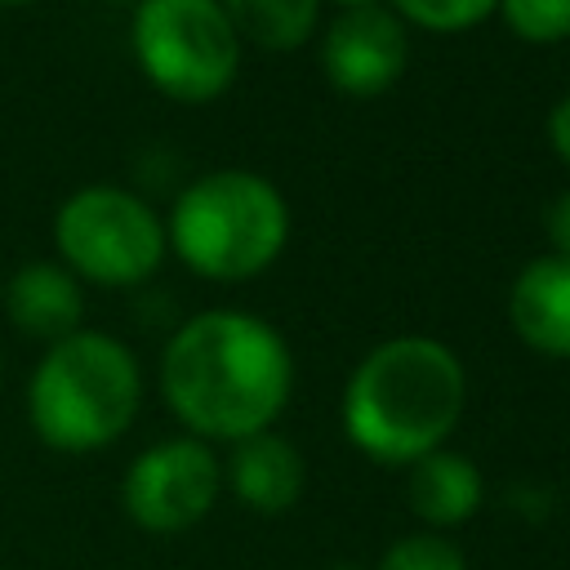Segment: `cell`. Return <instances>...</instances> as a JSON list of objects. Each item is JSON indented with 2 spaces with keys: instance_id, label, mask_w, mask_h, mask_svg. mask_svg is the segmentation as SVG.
<instances>
[{
  "instance_id": "obj_1",
  "label": "cell",
  "mask_w": 570,
  "mask_h": 570,
  "mask_svg": "<svg viewBox=\"0 0 570 570\" xmlns=\"http://www.w3.org/2000/svg\"><path fill=\"white\" fill-rule=\"evenodd\" d=\"M294 392V356L263 316L214 307L174 330L160 352V396L200 441H245L267 432Z\"/></svg>"
},
{
  "instance_id": "obj_2",
  "label": "cell",
  "mask_w": 570,
  "mask_h": 570,
  "mask_svg": "<svg viewBox=\"0 0 570 570\" xmlns=\"http://www.w3.org/2000/svg\"><path fill=\"white\" fill-rule=\"evenodd\" d=\"M468 405V374L454 347L428 334H396L365 352L343 387L347 441L383 463L410 468L441 450Z\"/></svg>"
},
{
  "instance_id": "obj_3",
  "label": "cell",
  "mask_w": 570,
  "mask_h": 570,
  "mask_svg": "<svg viewBox=\"0 0 570 570\" xmlns=\"http://www.w3.org/2000/svg\"><path fill=\"white\" fill-rule=\"evenodd\" d=\"M142 405L138 356L102 334L76 330L45 347L27 383L31 432L58 454H94L129 432Z\"/></svg>"
},
{
  "instance_id": "obj_4",
  "label": "cell",
  "mask_w": 570,
  "mask_h": 570,
  "mask_svg": "<svg viewBox=\"0 0 570 570\" xmlns=\"http://www.w3.org/2000/svg\"><path fill=\"white\" fill-rule=\"evenodd\" d=\"M165 240L196 276L236 285L281 258L289 240V205L263 174L214 169L178 191Z\"/></svg>"
},
{
  "instance_id": "obj_5",
  "label": "cell",
  "mask_w": 570,
  "mask_h": 570,
  "mask_svg": "<svg viewBox=\"0 0 570 570\" xmlns=\"http://www.w3.org/2000/svg\"><path fill=\"white\" fill-rule=\"evenodd\" d=\"M129 49L165 98L196 107L232 89L245 45L218 0H138Z\"/></svg>"
},
{
  "instance_id": "obj_6",
  "label": "cell",
  "mask_w": 570,
  "mask_h": 570,
  "mask_svg": "<svg viewBox=\"0 0 570 570\" xmlns=\"http://www.w3.org/2000/svg\"><path fill=\"white\" fill-rule=\"evenodd\" d=\"M53 245L71 276L107 289L147 281L169 254L160 214L116 183H89L71 191L53 214Z\"/></svg>"
},
{
  "instance_id": "obj_7",
  "label": "cell",
  "mask_w": 570,
  "mask_h": 570,
  "mask_svg": "<svg viewBox=\"0 0 570 570\" xmlns=\"http://www.w3.org/2000/svg\"><path fill=\"white\" fill-rule=\"evenodd\" d=\"M223 494V463L200 436H169L147 445L120 481L125 517L147 534H178L209 517Z\"/></svg>"
},
{
  "instance_id": "obj_8",
  "label": "cell",
  "mask_w": 570,
  "mask_h": 570,
  "mask_svg": "<svg viewBox=\"0 0 570 570\" xmlns=\"http://www.w3.org/2000/svg\"><path fill=\"white\" fill-rule=\"evenodd\" d=\"M410 62V31L387 9H338L321 36V71L347 98L387 94Z\"/></svg>"
},
{
  "instance_id": "obj_9",
  "label": "cell",
  "mask_w": 570,
  "mask_h": 570,
  "mask_svg": "<svg viewBox=\"0 0 570 570\" xmlns=\"http://www.w3.org/2000/svg\"><path fill=\"white\" fill-rule=\"evenodd\" d=\"M508 321L530 352L570 361V258H530L508 289Z\"/></svg>"
},
{
  "instance_id": "obj_10",
  "label": "cell",
  "mask_w": 570,
  "mask_h": 570,
  "mask_svg": "<svg viewBox=\"0 0 570 570\" xmlns=\"http://www.w3.org/2000/svg\"><path fill=\"white\" fill-rule=\"evenodd\" d=\"M4 316L13 330H22L27 338H40L45 347L76 334L85 321L80 276H71L62 263H49V258L22 263L4 281Z\"/></svg>"
},
{
  "instance_id": "obj_11",
  "label": "cell",
  "mask_w": 570,
  "mask_h": 570,
  "mask_svg": "<svg viewBox=\"0 0 570 570\" xmlns=\"http://www.w3.org/2000/svg\"><path fill=\"white\" fill-rule=\"evenodd\" d=\"M303 481H307L303 454L294 450L289 436H281L272 428L236 441L232 459L223 468V485H232V494L249 512H263V517H276L285 508H294L298 494H303Z\"/></svg>"
},
{
  "instance_id": "obj_12",
  "label": "cell",
  "mask_w": 570,
  "mask_h": 570,
  "mask_svg": "<svg viewBox=\"0 0 570 570\" xmlns=\"http://www.w3.org/2000/svg\"><path fill=\"white\" fill-rule=\"evenodd\" d=\"M410 508L428 530H454L463 521L476 517L481 499H485V481L481 468L468 454L454 450H432L419 463H410Z\"/></svg>"
},
{
  "instance_id": "obj_13",
  "label": "cell",
  "mask_w": 570,
  "mask_h": 570,
  "mask_svg": "<svg viewBox=\"0 0 570 570\" xmlns=\"http://www.w3.org/2000/svg\"><path fill=\"white\" fill-rule=\"evenodd\" d=\"M218 4L232 18L240 45L267 53H289L307 45L321 22V0H218Z\"/></svg>"
},
{
  "instance_id": "obj_14",
  "label": "cell",
  "mask_w": 570,
  "mask_h": 570,
  "mask_svg": "<svg viewBox=\"0 0 570 570\" xmlns=\"http://www.w3.org/2000/svg\"><path fill=\"white\" fill-rule=\"evenodd\" d=\"M387 9L405 27H423V31H436V36H459V31L481 27L499 9V0H392Z\"/></svg>"
},
{
  "instance_id": "obj_15",
  "label": "cell",
  "mask_w": 570,
  "mask_h": 570,
  "mask_svg": "<svg viewBox=\"0 0 570 570\" xmlns=\"http://www.w3.org/2000/svg\"><path fill=\"white\" fill-rule=\"evenodd\" d=\"M374 570H468V561H463L459 543L445 539L441 530H419V534L387 543V552L379 557Z\"/></svg>"
},
{
  "instance_id": "obj_16",
  "label": "cell",
  "mask_w": 570,
  "mask_h": 570,
  "mask_svg": "<svg viewBox=\"0 0 570 570\" xmlns=\"http://www.w3.org/2000/svg\"><path fill=\"white\" fill-rule=\"evenodd\" d=\"M499 13L508 31L530 45L570 40V0H499Z\"/></svg>"
},
{
  "instance_id": "obj_17",
  "label": "cell",
  "mask_w": 570,
  "mask_h": 570,
  "mask_svg": "<svg viewBox=\"0 0 570 570\" xmlns=\"http://www.w3.org/2000/svg\"><path fill=\"white\" fill-rule=\"evenodd\" d=\"M543 232H548V245L552 254L570 258V191H557L548 214H543Z\"/></svg>"
},
{
  "instance_id": "obj_18",
  "label": "cell",
  "mask_w": 570,
  "mask_h": 570,
  "mask_svg": "<svg viewBox=\"0 0 570 570\" xmlns=\"http://www.w3.org/2000/svg\"><path fill=\"white\" fill-rule=\"evenodd\" d=\"M548 147L557 151L561 165H570V94L557 98L548 111Z\"/></svg>"
},
{
  "instance_id": "obj_19",
  "label": "cell",
  "mask_w": 570,
  "mask_h": 570,
  "mask_svg": "<svg viewBox=\"0 0 570 570\" xmlns=\"http://www.w3.org/2000/svg\"><path fill=\"white\" fill-rule=\"evenodd\" d=\"M338 9H374V4H387V0H334Z\"/></svg>"
},
{
  "instance_id": "obj_20",
  "label": "cell",
  "mask_w": 570,
  "mask_h": 570,
  "mask_svg": "<svg viewBox=\"0 0 570 570\" xmlns=\"http://www.w3.org/2000/svg\"><path fill=\"white\" fill-rule=\"evenodd\" d=\"M18 4H31V0H0V9H18Z\"/></svg>"
},
{
  "instance_id": "obj_21",
  "label": "cell",
  "mask_w": 570,
  "mask_h": 570,
  "mask_svg": "<svg viewBox=\"0 0 570 570\" xmlns=\"http://www.w3.org/2000/svg\"><path fill=\"white\" fill-rule=\"evenodd\" d=\"M129 4H138V0H129Z\"/></svg>"
}]
</instances>
